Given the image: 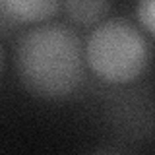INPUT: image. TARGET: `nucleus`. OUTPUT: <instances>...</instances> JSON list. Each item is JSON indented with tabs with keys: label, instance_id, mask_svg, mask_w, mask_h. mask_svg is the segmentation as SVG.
Instances as JSON below:
<instances>
[{
	"label": "nucleus",
	"instance_id": "423d86ee",
	"mask_svg": "<svg viewBox=\"0 0 155 155\" xmlns=\"http://www.w3.org/2000/svg\"><path fill=\"white\" fill-rule=\"evenodd\" d=\"M0 70H2V48H0Z\"/></svg>",
	"mask_w": 155,
	"mask_h": 155
},
{
	"label": "nucleus",
	"instance_id": "f03ea898",
	"mask_svg": "<svg viewBox=\"0 0 155 155\" xmlns=\"http://www.w3.org/2000/svg\"><path fill=\"white\" fill-rule=\"evenodd\" d=\"M84 54L91 70L109 84H130L149 64L145 37L138 27L120 18L97 23L85 41Z\"/></svg>",
	"mask_w": 155,
	"mask_h": 155
},
{
	"label": "nucleus",
	"instance_id": "20e7f679",
	"mask_svg": "<svg viewBox=\"0 0 155 155\" xmlns=\"http://www.w3.org/2000/svg\"><path fill=\"white\" fill-rule=\"evenodd\" d=\"M110 10V0H64L66 18L78 27L101 23Z\"/></svg>",
	"mask_w": 155,
	"mask_h": 155
},
{
	"label": "nucleus",
	"instance_id": "39448f33",
	"mask_svg": "<svg viewBox=\"0 0 155 155\" xmlns=\"http://www.w3.org/2000/svg\"><path fill=\"white\" fill-rule=\"evenodd\" d=\"M136 14L143 29L155 37V0H138Z\"/></svg>",
	"mask_w": 155,
	"mask_h": 155
},
{
	"label": "nucleus",
	"instance_id": "f257e3e1",
	"mask_svg": "<svg viewBox=\"0 0 155 155\" xmlns=\"http://www.w3.org/2000/svg\"><path fill=\"white\" fill-rule=\"evenodd\" d=\"M84 47L66 23L45 21L25 31L16 47V72L31 95L62 99L84 80Z\"/></svg>",
	"mask_w": 155,
	"mask_h": 155
},
{
	"label": "nucleus",
	"instance_id": "7ed1b4c3",
	"mask_svg": "<svg viewBox=\"0 0 155 155\" xmlns=\"http://www.w3.org/2000/svg\"><path fill=\"white\" fill-rule=\"evenodd\" d=\"M62 0H0V8L16 23H37L48 21L58 12Z\"/></svg>",
	"mask_w": 155,
	"mask_h": 155
}]
</instances>
